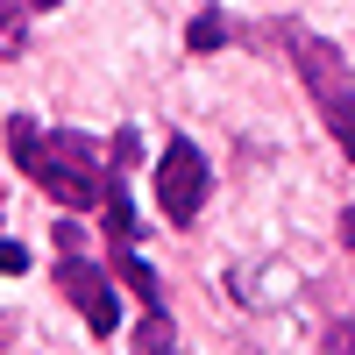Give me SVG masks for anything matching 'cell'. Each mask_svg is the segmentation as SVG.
Instances as JSON below:
<instances>
[{
  "mask_svg": "<svg viewBox=\"0 0 355 355\" xmlns=\"http://www.w3.org/2000/svg\"><path fill=\"white\" fill-rule=\"evenodd\" d=\"M28 50V8L21 0H0V64Z\"/></svg>",
  "mask_w": 355,
  "mask_h": 355,
  "instance_id": "52a82bcc",
  "label": "cell"
},
{
  "mask_svg": "<svg viewBox=\"0 0 355 355\" xmlns=\"http://www.w3.org/2000/svg\"><path fill=\"white\" fill-rule=\"evenodd\" d=\"M256 36L263 43H284L291 71H299V85H306V100L320 107V128L341 142V164H355V71H348V57L327 36L299 28V21H263Z\"/></svg>",
  "mask_w": 355,
  "mask_h": 355,
  "instance_id": "7a4b0ae2",
  "label": "cell"
},
{
  "mask_svg": "<svg viewBox=\"0 0 355 355\" xmlns=\"http://www.w3.org/2000/svg\"><path fill=\"white\" fill-rule=\"evenodd\" d=\"M21 8H28V15H43V8H57V0H21Z\"/></svg>",
  "mask_w": 355,
  "mask_h": 355,
  "instance_id": "8fae6325",
  "label": "cell"
},
{
  "mask_svg": "<svg viewBox=\"0 0 355 355\" xmlns=\"http://www.w3.org/2000/svg\"><path fill=\"white\" fill-rule=\"evenodd\" d=\"M8 157L21 164L28 185L50 192L64 214H100L114 157H107V142H93L85 128H43L36 114H15L8 121Z\"/></svg>",
  "mask_w": 355,
  "mask_h": 355,
  "instance_id": "6da1fadb",
  "label": "cell"
},
{
  "mask_svg": "<svg viewBox=\"0 0 355 355\" xmlns=\"http://www.w3.org/2000/svg\"><path fill=\"white\" fill-rule=\"evenodd\" d=\"M320 355H355V320H334L327 341H320Z\"/></svg>",
  "mask_w": 355,
  "mask_h": 355,
  "instance_id": "ba28073f",
  "label": "cell"
},
{
  "mask_svg": "<svg viewBox=\"0 0 355 355\" xmlns=\"http://www.w3.org/2000/svg\"><path fill=\"white\" fill-rule=\"evenodd\" d=\"M206 199H214V164L192 135H171L164 157H157V214L171 227H192L206 214Z\"/></svg>",
  "mask_w": 355,
  "mask_h": 355,
  "instance_id": "277c9868",
  "label": "cell"
},
{
  "mask_svg": "<svg viewBox=\"0 0 355 355\" xmlns=\"http://www.w3.org/2000/svg\"><path fill=\"white\" fill-rule=\"evenodd\" d=\"M341 249H355V206H341Z\"/></svg>",
  "mask_w": 355,
  "mask_h": 355,
  "instance_id": "30bf717a",
  "label": "cell"
},
{
  "mask_svg": "<svg viewBox=\"0 0 355 355\" xmlns=\"http://www.w3.org/2000/svg\"><path fill=\"white\" fill-rule=\"evenodd\" d=\"M0 270H8V277L28 270V249H21V242H0Z\"/></svg>",
  "mask_w": 355,
  "mask_h": 355,
  "instance_id": "9c48e42d",
  "label": "cell"
},
{
  "mask_svg": "<svg viewBox=\"0 0 355 355\" xmlns=\"http://www.w3.org/2000/svg\"><path fill=\"white\" fill-rule=\"evenodd\" d=\"M128 355H178V327H171V313H142V327L128 334Z\"/></svg>",
  "mask_w": 355,
  "mask_h": 355,
  "instance_id": "8992f818",
  "label": "cell"
},
{
  "mask_svg": "<svg viewBox=\"0 0 355 355\" xmlns=\"http://www.w3.org/2000/svg\"><path fill=\"white\" fill-rule=\"evenodd\" d=\"M57 291L78 306V320H85V334H93V341H114V334H121V299H114V277L78 249V227H71V220H57Z\"/></svg>",
  "mask_w": 355,
  "mask_h": 355,
  "instance_id": "3957f363",
  "label": "cell"
},
{
  "mask_svg": "<svg viewBox=\"0 0 355 355\" xmlns=\"http://www.w3.org/2000/svg\"><path fill=\"white\" fill-rule=\"evenodd\" d=\"M227 36H242V28L227 21V8H199V15H192V28H185V50H192V57H214Z\"/></svg>",
  "mask_w": 355,
  "mask_h": 355,
  "instance_id": "5b68a950",
  "label": "cell"
}]
</instances>
